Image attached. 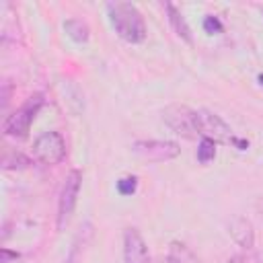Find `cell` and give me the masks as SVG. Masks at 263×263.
I'll return each instance as SVG.
<instances>
[{
  "label": "cell",
  "instance_id": "6da1fadb",
  "mask_svg": "<svg viewBox=\"0 0 263 263\" xmlns=\"http://www.w3.org/2000/svg\"><path fill=\"white\" fill-rule=\"evenodd\" d=\"M107 14L115 33L127 43H142L146 39V23L142 12L132 2H109Z\"/></svg>",
  "mask_w": 263,
  "mask_h": 263
},
{
  "label": "cell",
  "instance_id": "7a4b0ae2",
  "mask_svg": "<svg viewBox=\"0 0 263 263\" xmlns=\"http://www.w3.org/2000/svg\"><path fill=\"white\" fill-rule=\"evenodd\" d=\"M41 107H43V95L41 92L31 95L12 115L6 117L4 125H2L4 134L10 136V138H25L29 134V127H31V123H33V119H35V115L39 113Z\"/></svg>",
  "mask_w": 263,
  "mask_h": 263
},
{
  "label": "cell",
  "instance_id": "3957f363",
  "mask_svg": "<svg viewBox=\"0 0 263 263\" xmlns=\"http://www.w3.org/2000/svg\"><path fill=\"white\" fill-rule=\"evenodd\" d=\"M80 185H82V173L78 168H72L62 185L60 191V201H58V230H64L66 224L72 218V212L76 208L78 201V193H80Z\"/></svg>",
  "mask_w": 263,
  "mask_h": 263
},
{
  "label": "cell",
  "instance_id": "277c9868",
  "mask_svg": "<svg viewBox=\"0 0 263 263\" xmlns=\"http://www.w3.org/2000/svg\"><path fill=\"white\" fill-rule=\"evenodd\" d=\"M195 123H197V132L201 138H210L220 144H232V140L236 138L230 125L214 111H208V109L195 111Z\"/></svg>",
  "mask_w": 263,
  "mask_h": 263
},
{
  "label": "cell",
  "instance_id": "5b68a950",
  "mask_svg": "<svg viewBox=\"0 0 263 263\" xmlns=\"http://www.w3.org/2000/svg\"><path fill=\"white\" fill-rule=\"evenodd\" d=\"M162 121L179 136L187 140H195L199 136L197 123H195V111L185 105H168L162 111Z\"/></svg>",
  "mask_w": 263,
  "mask_h": 263
},
{
  "label": "cell",
  "instance_id": "8992f818",
  "mask_svg": "<svg viewBox=\"0 0 263 263\" xmlns=\"http://www.w3.org/2000/svg\"><path fill=\"white\" fill-rule=\"evenodd\" d=\"M33 156L43 164H58L66 156V142L58 132L41 134L33 144Z\"/></svg>",
  "mask_w": 263,
  "mask_h": 263
},
{
  "label": "cell",
  "instance_id": "52a82bcc",
  "mask_svg": "<svg viewBox=\"0 0 263 263\" xmlns=\"http://www.w3.org/2000/svg\"><path fill=\"white\" fill-rule=\"evenodd\" d=\"M134 152L148 162H166L177 158L181 148L171 140H138L134 142Z\"/></svg>",
  "mask_w": 263,
  "mask_h": 263
},
{
  "label": "cell",
  "instance_id": "ba28073f",
  "mask_svg": "<svg viewBox=\"0 0 263 263\" xmlns=\"http://www.w3.org/2000/svg\"><path fill=\"white\" fill-rule=\"evenodd\" d=\"M123 263H150L148 247L136 228L123 232Z\"/></svg>",
  "mask_w": 263,
  "mask_h": 263
},
{
  "label": "cell",
  "instance_id": "9c48e42d",
  "mask_svg": "<svg viewBox=\"0 0 263 263\" xmlns=\"http://www.w3.org/2000/svg\"><path fill=\"white\" fill-rule=\"evenodd\" d=\"M228 230H230V236L236 240L238 247L253 249V245H255V230H253V224L247 218H242V216L232 218L230 224H228Z\"/></svg>",
  "mask_w": 263,
  "mask_h": 263
},
{
  "label": "cell",
  "instance_id": "30bf717a",
  "mask_svg": "<svg viewBox=\"0 0 263 263\" xmlns=\"http://www.w3.org/2000/svg\"><path fill=\"white\" fill-rule=\"evenodd\" d=\"M164 8H166V12H168V23H171L173 31L177 33V37H181L185 43H193V35H191V29H189L185 16H183L171 2H166Z\"/></svg>",
  "mask_w": 263,
  "mask_h": 263
},
{
  "label": "cell",
  "instance_id": "8fae6325",
  "mask_svg": "<svg viewBox=\"0 0 263 263\" xmlns=\"http://www.w3.org/2000/svg\"><path fill=\"white\" fill-rule=\"evenodd\" d=\"M64 31L76 43H86L88 37H90V29H88V25L82 18H68V21H64Z\"/></svg>",
  "mask_w": 263,
  "mask_h": 263
},
{
  "label": "cell",
  "instance_id": "7c38bea8",
  "mask_svg": "<svg viewBox=\"0 0 263 263\" xmlns=\"http://www.w3.org/2000/svg\"><path fill=\"white\" fill-rule=\"evenodd\" d=\"M214 156H216V142L210 138H201L199 148H197V160L201 164H205V162L214 160Z\"/></svg>",
  "mask_w": 263,
  "mask_h": 263
},
{
  "label": "cell",
  "instance_id": "4fadbf2b",
  "mask_svg": "<svg viewBox=\"0 0 263 263\" xmlns=\"http://www.w3.org/2000/svg\"><path fill=\"white\" fill-rule=\"evenodd\" d=\"M27 164H29V158H27V156H23L21 152L6 154V156H4V160H2V166H4L6 171H10V168H25Z\"/></svg>",
  "mask_w": 263,
  "mask_h": 263
},
{
  "label": "cell",
  "instance_id": "5bb4252c",
  "mask_svg": "<svg viewBox=\"0 0 263 263\" xmlns=\"http://www.w3.org/2000/svg\"><path fill=\"white\" fill-rule=\"evenodd\" d=\"M136 189H138V179L132 177V175L121 177V179L117 181V191H119V195H132Z\"/></svg>",
  "mask_w": 263,
  "mask_h": 263
},
{
  "label": "cell",
  "instance_id": "9a60e30c",
  "mask_svg": "<svg viewBox=\"0 0 263 263\" xmlns=\"http://www.w3.org/2000/svg\"><path fill=\"white\" fill-rule=\"evenodd\" d=\"M203 31H205V33H210V35H216V33H222V31H224V25L220 23V18H218V16L208 14V16L203 18Z\"/></svg>",
  "mask_w": 263,
  "mask_h": 263
},
{
  "label": "cell",
  "instance_id": "2e32d148",
  "mask_svg": "<svg viewBox=\"0 0 263 263\" xmlns=\"http://www.w3.org/2000/svg\"><path fill=\"white\" fill-rule=\"evenodd\" d=\"M18 253L10 249H0V263H16Z\"/></svg>",
  "mask_w": 263,
  "mask_h": 263
},
{
  "label": "cell",
  "instance_id": "e0dca14e",
  "mask_svg": "<svg viewBox=\"0 0 263 263\" xmlns=\"http://www.w3.org/2000/svg\"><path fill=\"white\" fill-rule=\"evenodd\" d=\"M78 251H80V245L74 240V245H72V249H70V253H68L64 263H78Z\"/></svg>",
  "mask_w": 263,
  "mask_h": 263
},
{
  "label": "cell",
  "instance_id": "ac0fdd59",
  "mask_svg": "<svg viewBox=\"0 0 263 263\" xmlns=\"http://www.w3.org/2000/svg\"><path fill=\"white\" fill-rule=\"evenodd\" d=\"M158 263H183V261H181V257H177L175 253H171V255H166V257H160Z\"/></svg>",
  "mask_w": 263,
  "mask_h": 263
},
{
  "label": "cell",
  "instance_id": "d6986e66",
  "mask_svg": "<svg viewBox=\"0 0 263 263\" xmlns=\"http://www.w3.org/2000/svg\"><path fill=\"white\" fill-rule=\"evenodd\" d=\"M259 82H261V84H263V74H259Z\"/></svg>",
  "mask_w": 263,
  "mask_h": 263
}]
</instances>
